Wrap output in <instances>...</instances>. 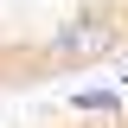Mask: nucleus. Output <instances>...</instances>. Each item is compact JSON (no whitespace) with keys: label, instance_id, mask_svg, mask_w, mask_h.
Masks as SVG:
<instances>
[{"label":"nucleus","instance_id":"obj_1","mask_svg":"<svg viewBox=\"0 0 128 128\" xmlns=\"http://www.w3.org/2000/svg\"><path fill=\"white\" fill-rule=\"evenodd\" d=\"M115 45H122V13H115V6H90V13L64 19V26H51L45 38H38V64H64V70H77V64L109 58Z\"/></svg>","mask_w":128,"mask_h":128},{"label":"nucleus","instance_id":"obj_2","mask_svg":"<svg viewBox=\"0 0 128 128\" xmlns=\"http://www.w3.org/2000/svg\"><path fill=\"white\" fill-rule=\"evenodd\" d=\"M70 109H83V115H115V90H83V96H70Z\"/></svg>","mask_w":128,"mask_h":128}]
</instances>
